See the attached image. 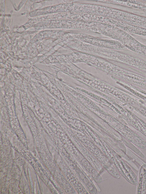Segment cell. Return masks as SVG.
I'll return each instance as SVG.
<instances>
[{
  "label": "cell",
  "mask_w": 146,
  "mask_h": 194,
  "mask_svg": "<svg viewBox=\"0 0 146 194\" xmlns=\"http://www.w3.org/2000/svg\"><path fill=\"white\" fill-rule=\"evenodd\" d=\"M74 133L103 168L113 177L117 179L120 178V174L113 164L98 147L83 133L76 131Z\"/></svg>",
  "instance_id": "1"
},
{
  "label": "cell",
  "mask_w": 146,
  "mask_h": 194,
  "mask_svg": "<svg viewBox=\"0 0 146 194\" xmlns=\"http://www.w3.org/2000/svg\"><path fill=\"white\" fill-rule=\"evenodd\" d=\"M114 75L123 81L146 90V77L144 76L118 66Z\"/></svg>",
  "instance_id": "2"
},
{
  "label": "cell",
  "mask_w": 146,
  "mask_h": 194,
  "mask_svg": "<svg viewBox=\"0 0 146 194\" xmlns=\"http://www.w3.org/2000/svg\"><path fill=\"white\" fill-rule=\"evenodd\" d=\"M70 139L77 148L89 161L98 172H102L104 168L94 156L81 142L71 130L68 133Z\"/></svg>",
  "instance_id": "3"
},
{
  "label": "cell",
  "mask_w": 146,
  "mask_h": 194,
  "mask_svg": "<svg viewBox=\"0 0 146 194\" xmlns=\"http://www.w3.org/2000/svg\"><path fill=\"white\" fill-rule=\"evenodd\" d=\"M62 171L65 177L78 194H88L89 193L85 187L74 172L66 162H63Z\"/></svg>",
  "instance_id": "4"
},
{
  "label": "cell",
  "mask_w": 146,
  "mask_h": 194,
  "mask_svg": "<svg viewBox=\"0 0 146 194\" xmlns=\"http://www.w3.org/2000/svg\"><path fill=\"white\" fill-rule=\"evenodd\" d=\"M115 19L146 29V17L116 10Z\"/></svg>",
  "instance_id": "5"
},
{
  "label": "cell",
  "mask_w": 146,
  "mask_h": 194,
  "mask_svg": "<svg viewBox=\"0 0 146 194\" xmlns=\"http://www.w3.org/2000/svg\"><path fill=\"white\" fill-rule=\"evenodd\" d=\"M114 60L146 72V61L139 58L116 51Z\"/></svg>",
  "instance_id": "6"
},
{
  "label": "cell",
  "mask_w": 146,
  "mask_h": 194,
  "mask_svg": "<svg viewBox=\"0 0 146 194\" xmlns=\"http://www.w3.org/2000/svg\"><path fill=\"white\" fill-rule=\"evenodd\" d=\"M70 35L74 38L78 40L82 41L85 42H88L102 47H106L113 49H116L113 46L108 44L115 42L117 40L102 39L95 38L85 34L80 33H72Z\"/></svg>",
  "instance_id": "7"
},
{
  "label": "cell",
  "mask_w": 146,
  "mask_h": 194,
  "mask_svg": "<svg viewBox=\"0 0 146 194\" xmlns=\"http://www.w3.org/2000/svg\"><path fill=\"white\" fill-rule=\"evenodd\" d=\"M111 24L127 33L146 36V29L127 22L112 19Z\"/></svg>",
  "instance_id": "8"
},
{
  "label": "cell",
  "mask_w": 146,
  "mask_h": 194,
  "mask_svg": "<svg viewBox=\"0 0 146 194\" xmlns=\"http://www.w3.org/2000/svg\"><path fill=\"white\" fill-rule=\"evenodd\" d=\"M146 193V164L142 165L140 170L137 194H144Z\"/></svg>",
  "instance_id": "9"
},
{
  "label": "cell",
  "mask_w": 146,
  "mask_h": 194,
  "mask_svg": "<svg viewBox=\"0 0 146 194\" xmlns=\"http://www.w3.org/2000/svg\"><path fill=\"white\" fill-rule=\"evenodd\" d=\"M134 94L146 102V91L137 87Z\"/></svg>",
  "instance_id": "10"
},
{
  "label": "cell",
  "mask_w": 146,
  "mask_h": 194,
  "mask_svg": "<svg viewBox=\"0 0 146 194\" xmlns=\"http://www.w3.org/2000/svg\"><path fill=\"white\" fill-rule=\"evenodd\" d=\"M139 112L146 117V108L140 104L136 108Z\"/></svg>",
  "instance_id": "11"
},
{
  "label": "cell",
  "mask_w": 146,
  "mask_h": 194,
  "mask_svg": "<svg viewBox=\"0 0 146 194\" xmlns=\"http://www.w3.org/2000/svg\"><path fill=\"white\" fill-rule=\"evenodd\" d=\"M144 1L146 2V0H143Z\"/></svg>",
  "instance_id": "12"
}]
</instances>
